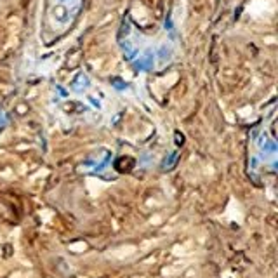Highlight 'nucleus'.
I'll return each mask as SVG.
<instances>
[{"label": "nucleus", "instance_id": "obj_1", "mask_svg": "<svg viewBox=\"0 0 278 278\" xmlns=\"http://www.w3.org/2000/svg\"><path fill=\"white\" fill-rule=\"evenodd\" d=\"M155 61V54L153 52H146L144 56H141V59L136 63V70H150Z\"/></svg>", "mask_w": 278, "mask_h": 278}, {"label": "nucleus", "instance_id": "obj_2", "mask_svg": "<svg viewBox=\"0 0 278 278\" xmlns=\"http://www.w3.org/2000/svg\"><path fill=\"white\" fill-rule=\"evenodd\" d=\"M177 158V153L176 151H172L170 153V157H169V158H165V162H163V163H162V167H163V169H170V167H172V163H174V160Z\"/></svg>", "mask_w": 278, "mask_h": 278}]
</instances>
